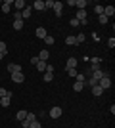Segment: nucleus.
Returning a JSON list of instances; mask_svg holds the SVG:
<instances>
[{
    "label": "nucleus",
    "mask_w": 115,
    "mask_h": 128,
    "mask_svg": "<svg viewBox=\"0 0 115 128\" xmlns=\"http://www.w3.org/2000/svg\"><path fill=\"white\" fill-rule=\"evenodd\" d=\"M100 61H102L100 58H92V59H90V63H92L94 67H98V65H100Z\"/></svg>",
    "instance_id": "c756f323"
},
{
    "label": "nucleus",
    "mask_w": 115,
    "mask_h": 128,
    "mask_svg": "<svg viewBox=\"0 0 115 128\" xmlns=\"http://www.w3.org/2000/svg\"><path fill=\"white\" fill-rule=\"evenodd\" d=\"M75 80H77V82H84V80H86V76L82 75V73H81V75H79V73H77V76H75Z\"/></svg>",
    "instance_id": "cd10ccee"
},
{
    "label": "nucleus",
    "mask_w": 115,
    "mask_h": 128,
    "mask_svg": "<svg viewBox=\"0 0 115 128\" xmlns=\"http://www.w3.org/2000/svg\"><path fill=\"white\" fill-rule=\"evenodd\" d=\"M69 23H71V27H79V25H81V23H79V21H77V19H75V17H73V19H71V21H69Z\"/></svg>",
    "instance_id": "4c0bfd02"
},
{
    "label": "nucleus",
    "mask_w": 115,
    "mask_h": 128,
    "mask_svg": "<svg viewBox=\"0 0 115 128\" xmlns=\"http://www.w3.org/2000/svg\"><path fill=\"white\" fill-rule=\"evenodd\" d=\"M44 42L48 44V46H52V44H54V36H46V38H44Z\"/></svg>",
    "instance_id": "7c9ffc66"
},
{
    "label": "nucleus",
    "mask_w": 115,
    "mask_h": 128,
    "mask_svg": "<svg viewBox=\"0 0 115 128\" xmlns=\"http://www.w3.org/2000/svg\"><path fill=\"white\" fill-rule=\"evenodd\" d=\"M14 19H23V17H21V12H16V14H14Z\"/></svg>",
    "instance_id": "58836bf2"
},
{
    "label": "nucleus",
    "mask_w": 115,
    "mask_h": 128,
    "mask_svg": "<svg viewBox=\"0 0 115 128\" xmlns=\"http://www.w3.org/2000/svg\"><path fill=\"white\" fill-rule=\"evenodd\" d=\"M2 14H8V12L12 10V6H14V0H6V2H2Z\"/></svg>",
    "instance_id": "423d86ee"
},
{
    "label": "nucleus",
    "mask_w": 115,
    "mask_h": 128,
    "mask_svg": "<svg viewBox=\"0 0 115 128\" xmlns=\"http://www.w3.org/2000/svg\"><path fill=\"white\" fill-rule=\"evenodd\" d=\"M90 36H92V40H94V42H98V40H100V34H98L96 31H94L92 34H90Z\"/></svg>",
    "instance_id": "473e14b6"
},
{
    "label": "nucleus",
    "mask_w": 115,
    "mask_h": 128,
    "mask_svg": "<svg viewBox=\"0 0 115 128\" xmlns=\"http://www.w3.org/2000/svg\"><path fill=\"white\" fill-rule=\"evenodd\" d=\"M77 67V58H69L67 59V69H75Z\"/></svg>",
    "instance_id": "6ab92c4d"
},
{
    "label": "nucleus",
    "mask_w": 115,
    "mask_h": 128,
    "mask_svg": "<svg viewBox=\"0 0 115 128\" xmlns=\"http://www.w3.org/2000/svg\"><path fill=\"white\" fill-rule=\"evenodd\" d=\"M4 56H6V54H2V52H0V59H4Z\"/></svg>",
    "instance_id": "a19ab883"
},
{
    "label": "nucleus",
    "mask_w": 115,
    "mask_h": 128,
    "mask_svg": "<svg viewBox=\"0 0 115 128\" xmlns=\"http://www.w3.org/2000/svg\"><path fill=\"white\" fill-rule=\"evenodd\" d=\"M107 46H109V48H113V46H115V38H113V36L107 40Z\"/></svg>",
    "instance_id": "c9c22d12"
},
{
    "label": "nucleus",
    "mask_w": 115,
    "mask_h": 128,
    "mask_svg": "<svg viewBox=\"0 0 115 128\" xmlns=\"http://www.w3.org/2000/svg\"><path fill=\"white\" fill-rule=\"evenodd\" d=\"M61 113H63V111H61V107L56 105V107H52V109H50L48 115H50V118H60V117H61Z\"/></svg>",
    "instance_id": "7ed1b4c3"
},
{
    "label": "nucleus",
    "mask_w": 115,
    "mask_h": 128,
    "mask_svg": "<svg viewBox=\"0 0 115 128\" xmlns=\"http://www.w3.org/2000/svg\"><path fill=\"white\" fill-rule=\"evenodd\" d=\"M82 88H84V82H77V80H75V84H73V90H75V92H81Z\"/></svg>",
    "instance_id": "aec40b11"
},
{
    "label": "nucleus",
    "mask_w": 115,
    "mask_h": 128,
    "mask_svg": "<svg viewBox=\"0 0 115 128\" xmlns=\"http://www.w3.org/2000/svg\"><path fill=\"white\" fill-rule=\"evenodd\" d=\"M29 128H42V126H40V120H38V118H35L33 122L29 124Z\"/></svg>",
    "instance_id": "393cba45"
},
{
    "label": "nucleus",
    "mask_w": 115,
    "mask_h": 128,
    "mask_svg": "<svg viewBox=\"0 0 115 128\" xmlns=\"http://www.w3.org/2000/svg\"><path fill=\"white\" fill-rule=\"evenodd\" d=\"M52 10H54L56 16L60 17L61 14H63V4H61V2H54V8H52Z\"/></svg>",
    "instance_id": "0eeeda50"
},
{
    "label": "nucleus",
    "mask_w": 115,
    "mask_h": 128,
    "mask_svg": "<svg viewBox=\"0 0 115 128\" xmlns=\"http://www.w3.org/2000/svg\"><path fill=\"white\" fill-rule=\"evenodd\" d=\"M98 86H100V88H104V90L111 88V78H109V75H104V76H102V78L98 80Z\"/></svg>",
    "instance_id": "f257e3e1"
},
{
    "label": "nucleus",
    "mask_w": 115,
    "mask_h": 128,
    "mask_svg": "<svg viewBox=\"0 0 115 128\" xmlns=\"http://www.w3.org/2000/svg\"><path fill=\"white\" fill-rule=\"evenodd\" d=\"M21 126L23 128H29V120H21Z\"/></svg>",
    "instance_id": "ea45409f"
},
{
    "label": "nucleus",
    "mask_w": 115,
    "mask_h": 128,
    "mask_svg": "<svg viewBox=\"0 0 115 128\" xmlns=\"http://www.w3.org/2000/svg\"><path fill=\"white\" fill-rule=\"evenodd\" d=\"M27 113H29V111H23V109H21V111H17V113H16V118L19 120V122H21V120H25V117H27Z\"/></svg>",
    "instance_id": "f3484780"
},
{
    "label": "nucleus",
    "mask_w": 115,
    "mask_h": 128,
    "mask_svg": "<svg viewBox=\"0 0 115 128\" xmlns=\"http://www.w3.org/2000/svg\"><path fill=\"white\" fill-rule=\"evenodd\" d=\"M31 14H33V8H31V6H25V8L21 10V17H23V19L31 17Z\"/></svg>",
    "instance_id": "1a4fd4ad"
},
{
    "label": "nucleus",
    "mask_w": 115,
    "mask_h": 128,
    "mask_svg": "<svg viewBox=\"0 0 115 128\" xmlns=\"http://www.w3.org/2000/svg\"><path fill=\"white\" fill-rule=\"evenodd\" d=\"M84 38H86V36L81 32V34H77V36H75V42H77V44H82V42H84Z\"/></svg>",
    "instance_id": "5701e85b"
},
{
    "label": "nucleus",
    "mask_w": 115,
    "mask_h": 128,
    "mask_svg": "<svg viewBox=\"0 0 115 128\" xmlns=\"http://www.w3.org/2000/svg\"><path fill=\"white\" fill-rule=\"evenodd\" d=\"M8 96V90H6V88H0V98H6Z\"/></svg>",
    "instance_id": "72a5a7b5"
},
{
    "label": "nucleus",
    "mask_w": 115,
    "mask_h": 128,
    "mask_svg": "<svg viewBox=\"0 0 115 128\" xmlns=\"http://www.w3.org/2000/svg\"><path fill=\"white\" fill-rule=\"evenodd\" d=\"M56 0H44V8H54Z\"/></svg>",
    "instance_id": "c85d7f7f"
},
{
    "label": "nucleus",
    "mask_w": 115,
    "mask_h": 128,
    "mask_svg": "<svg viewBox=\"0 0 115 128\" xmlns=\"http://www.w3.org/2000/svg\"><path fill=\"white\" fill-rule=\"evenodd\" d=\"M8 71H10V75H12V73H21V65L10 63V65H8Z\"/></svg>",
    "instance_id": "9b49d317"
},
{
    "label": "nucleus",
    "mask_w": 115,
    "mask_h": 128,
    "mask_svg": "<svg viewBox=\"0 0 115 128\" xmlns=\"http://www.w3.org/2000/svg\"><path fill=\"white\" fill-rule=\"evenodd\" d=\"M0 109H2V107H0Z\"/></svg>",
    "instance_id": "79ce46f5"
},
{
    "label": "nucleus",
    "mask_w": 115,
    "mask_h": 128,
    "mask_svg": "<svg viewBox=\"0 0 115 128\" xmlns=\"http://www.w3.org/2000/svg\"><path fill=\"white\" fill-rule=\"evenodd\" d=\"M23 19H14V29H16V31H21L23 29Z\"/></svg>",
    "instance_id": "a211bd4d"
},
{
    "label": "nucleus",
    "mask_w": 115,
    "mask_h": 128,
    "mask_svg": "<svg viewBox=\"0 0 115 128\" xmlns=\"http://www.w3.org/2000/svg\"><path fill=\"white\" fill-rule=\"evenodd\" d=\"M44 82H52V80H54V73H44Z\"/></svg>",
    "instance_id": "4be33fe9"
},
{
    "label": "nucleus",
    "mask_w": 115,
    "mask_h": 128,
    "mask_svg": "<svg viewBox=\"0 0 115 128\" xmlns=\"http://www.w3.org/2000/svg\"><path fill=\"white\" fill-rule=\"evenodd\" d=\"M104 16L109 19V17L115 16V6H104Z\"/></svg>",
    "instance_id": "39448f33"
},
{
    "label": "nucleus",
    "mask_w": 115,
    "mask_h": 128,
    "mask_svg": "<svg viewBox=\"0 0 115 128\" xmlns=\"http://www.w3.org/2000/svg\"><path fill=\"white\" fill-rule=\"evenodd\" d=\"M48 58H50V52H48V50H40V54H38V59L48 63Z\"/></svg>",
    "instance_id": "f8f14e48"
},
{
    "label": "nucleus",
    "mask_w": 115,
    "mask_h": 128,
    "mask_svg": "<svg viewBox=\"0 0 115 128\" xmlns=\"http://www.w3.org/2000/svg\"><path fill=\"white\" fill-rule=\"evenodd\" d=\"M67 75L75 78V76H77V69H67Z\"/></svg>",
    "instance_id": "2f4dec72"
},
{
    "label": "nucleus",
    "mask_w": 115,
    "mask_h": 128,
    "mask_svg": "<svg viewBox=\"0 0 115 128\" xmlns=\"http://www.w3.org/2000/svg\"><path fill=\"white\" fill-rule=\"evenodd\" d=\"M31 8H35L37 12H42V10H46V8H44V0H35V4L31 6Z\"/></svg>",
    "instance_id": "9d476101"
},
{
    "label": "nucleus",
    "mask_w": 115,
    "mask_h": 128,
    "mask_svg": "<svg viewBox=\"0 0 115 128\" xmlns=\"http://www.w3.org/2000/svg\"><path fill=\"white\" fill-rule=\"evenodd\" d=\"M38 61H40V59H38V56H33V58H31V63H33V65H37Z\"/></svg>",
    "instance_id": "e433bc0d"
},
{
    "label": "nucleus",
    "mask_w": 115,
    "mask_h": 128,
    "mask_svg": "<svg viewBox=\"0 0 115 128\" xmlns=\"http://www.w3.org/2000/svg\"><path fill=\"white\" fill-rule=\"evenodd\" d=\"M75 6L79 8V10H86V6H88V0H75Z\"/></svg>",
    "instance_id": "4468645a"
},
{
    "label": "nucleus",
    "mask_w": 115,
    "mask_h": 128,
    "mask_svg": "<svg viewBox=\"0 0 115 128\" xmlns=\"http://www.w3.org/2000/svg\"><path fill=\"white\" fill-rule=\"evenodd\" d=\"M25 6H27V2H25V0H14V8H16L17 12H21Z\"/></svg>",
    "instance_id": "6e6552de"
},
{
    "label": "nucleus",
    "mask_w": 115,
    "mask_h": 128,
    "mask_svg": "<svg viewBox=\"0 0 115 128\" xmlns=\"http://www.w3.org/2000/svg\"><path fill=\"white\" fill-rule=\"evenodd\" d=\"M35 67H37V71H40V73H46V67H48V63H46V61H38Z\"/></svg>",
    "instance_id": "2eb2a0df"
},
{
    "label": "nucleus",
    "mask_w": 115,
    "mask_h": 128,
    "mask_svg": "<svg viewBox=\"0 0 115 128\" xmlns=\"http://www.w3.org/2000/svg\"><path fill=\"white\" fill-rule=\"evenodd\" d=\"M94 12H96V16H102V14H104V6H94Z\"/></svg>",
    "instance_id": "b1692460"
},
{
    "label": "nucleus",
    "mask_w": 115,
    "mask_h": 128,
    "mask_svg": "<svg viewBox=\"0 0 115 128\" xmlns=\"http://www.w3.org/2000/svg\"><path fill=\"white\" fill-rule=\"evenodd\" d=\"M12 103V92L8 90V96L6 98H0V107H8Z\"/></svg>",
    "instance_id": "20e7f679"
},
{
    "label": "nucleus",
    "mask_w": 115,
    "mask_h": 128,
    "mask_svg": "<svg viewBox=\"0 0 115 128\" xmlns=\"http://www.w3.org/2000/svg\"><path fill=\"white\" fill-rule=\"evenodd\" d=\"M10 78H12V82H16V84H21V82H25V75H23V73H12Z\"/></svg>",
    "instance_id": "f03ea898"
},
{
    "label": "nucleus",
    "mask_w": 115,
    "mask_h": 128,
    "mask_svg": "<svg viewBox=\"0 0 115 128\" xmlns=\"http://www.w3.org/2000/svg\"><path fill=\"white\" fill-rule=\"evenodd\" d=\"M35 34H37L38 38H42V40H44V38H46V36H48V32H46V29H44V27H38Z\"/></svg>",
    "instance_id": "ddd939ff"
},
{
    "label": "nucleus",
    "mask_w": 115,
    "mask_h": 128,
    "mask_svg": "<svg viewBox=\"0 0 115 128\" xmlns=\"http://www.w3.org/2000/svg\"><path fill=\"white\" fill-rule=\"evenodd\" d=\"M65 44H67V46H77L75 36H65Z\"/></svg>",
    "instance_id": "412c9836"
},
{
    "label": "nucleus",
    "mask_w": 115,
    "mask_h": 128,
    "mask_svg": "<svg viewBox=\"0 0 115 128\" xmlns=\"http://www.w3.org/2000/svg\"><path fill=\"white\" fill-rule=\"evenodd\" d=\"M0 52L6 54V42H2V40H0Z\"/></svg>",
    "instance_id": "f704fd0d"
},
{
    "label": "nucleus",
    "mask_w": 115,
    "mask_h": 128,
    "mask_svg": "<svg viewBox=\"0 0 115 128\" xmlns=\"http://www.w3.org/2000/svg\"><path fill=\"white\" fill-rule=\"evenodd\" d=\"M92 94H94V98L102 96V94H104V88H100L98 84H96V86H92Z\"/></svg>",
    "instance_id": "dca6fc26"
},
{
    "label": "nucleus",
    "mask_w": 115,
    "mask_h": 128,
    "mask_svg": "<svg viewBox=\"0 0 115 128\" xmlns=\"http://www.w3.org/2000/svg\"><path fill=\"white\" fill-rule=\"evenodd\" d=\"M35 118H37V115H35V113H27V117H25V120H29V124L33 122Z\"/></svg>",
    "instance_id": "a878e982"
},
{
    "label": "nucleus",
    "mask_w": 115,
    "mask_h": 128,
    "mask_svg": "<svg viewBox=\"0 0 115 128\" xmlns=\"http://www.w3.org/2000/svg\"><path fill=\"white\" fill-rule=\"evenodd\" d=\"M98 21H100V23H102V25H105V23L109 21V19H107V17H105V16H104V14H102V16H98Z\"/></svg>",
    "instance_id": "bb28decb"
}]
</instances>
